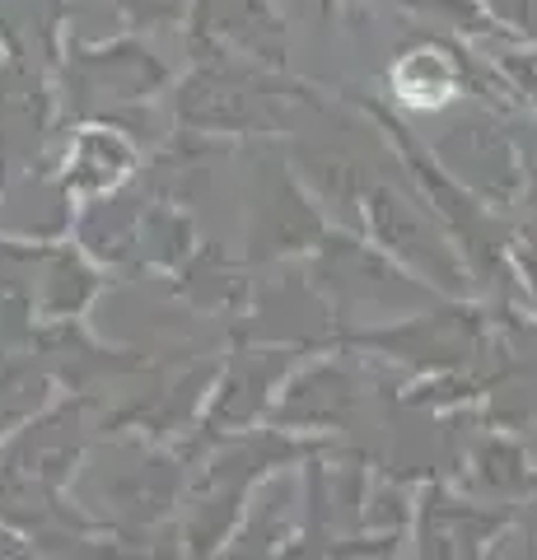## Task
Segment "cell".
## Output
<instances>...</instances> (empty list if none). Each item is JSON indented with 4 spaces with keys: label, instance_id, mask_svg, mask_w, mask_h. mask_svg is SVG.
I'll return each mask as SVG.
<instances>
[{
    "label": "cell",
    "instance_id": "cell-1",
    "mask_svg": "<svg viewBox=\"0 0 537 560\" xmlns=\"http://www.w3.org/2000/svg\"><path fill=\"white\" fill-rule=\"evenodd\" d=\"M393 90L397 98L407 103V108H444V103H454L458 98V75H454V66H448L440 51H411L407 61H397L393 66Z\"/></svg>",
    "mask_w": 537,
    "mask_h": 560
}]
</instances>
